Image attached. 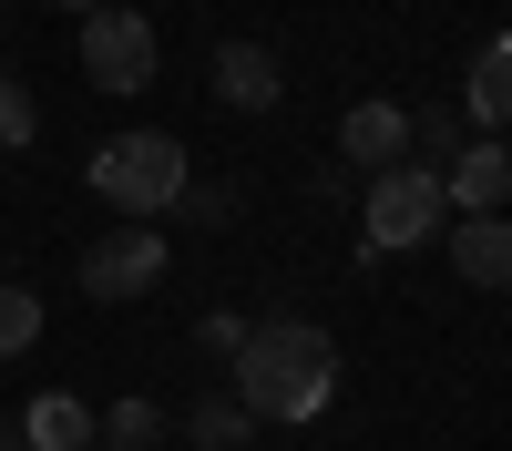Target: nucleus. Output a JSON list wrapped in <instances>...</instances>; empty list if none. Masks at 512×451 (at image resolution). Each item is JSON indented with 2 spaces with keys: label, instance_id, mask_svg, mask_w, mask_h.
<instances>
[{
  "label": "nucleus",
  "instance_id": "1",
  "mask_svg": "<svg viewBox=\"0 0 512 451\" xmlns=\"http://www.w3.org/2000/svg\"><path fill=\"white\" fill-rule=\"evenodd\" d=\"M236 400L256 421H318L338 400V339L308 318H256L236 349Z\"/></svg>",
  "mask_w": 512,
  "mask_h": 451
},
{
  "label": "nucleus",
  "instance_id": "2",
  "mask_svg": "<svg viewBox=\"0 0 512 451\" xmlns=\"http://www.w3.org/2000/svg\"><path fill=\"white\" fill-rule=\"evenodd\" d=\"M185 144L175 134H113L103 154H93V195L113 205V216H134V226H154V216H175L185 205Z\"/></svg>",
  "mask_w": 512,
  "mask_h": 451
},
{
  "label": "nucleus",
  "instance_id": "3",
  "mask_svg": "<svg viewBox=\"0 0 512 451\" xmlns=\"http://www.w3.org/2000/svg\"><path fill=\"white\" fill-rule=\"evenodd\" d=\"M359 226H369L379 257H390V246H431V236L451 226V195H441L431 164H379V175H369V205H359Z\"/></svg>",
  "mask_w": 512,
  "mask_h": 451
},
{
  "label": "nucleus",
  "instance_id": "4",
  "mask_svg": "<svg viewBox=\"0 0 512 451\" xmlns=\"http://www.w3.org/2000/svg\"><path fill=\"white\" fill-rule=\"evenodd\" d=\"M82 82H93V93H144L154 82V21L103 0V11L82 21Z\"/></svg>",
  "mask_w": 512,
  "mask_h": 451
},
{
  "label": "nucleus",
  "instance_id": "5",
  "mask_svg": "<svg viewBox=\"0 0 512 451\" xmlns=\"http://www.w3.org/2000/svg\"><path fill=\"white\" fill-rule=\"evenodd\" d=\"M154 277H164V226H123L103 246H82V298H103V308L144 298Z\"/></svg>",
  "mask_w": 512,
  "mask_h": 451
},
{
  "label": "nucleus",
  "instance_id": "6",
  "mask_svg": "<svg viewBox=\"0 0 512 451\" xmlns=\"http://www.w3.org/2000/svg\"><path fill=\"white\" fill-rule=\"evenodd\" d=\"M441 195H451V216H502V205H512V154H502V134H472V144H461V164L441 175Z\"/></svg>",
  "mask_w": 512,
  "mask_h": 451
},
{
  "label": "nucleus",
  "instance_id": "7",
  "mask_svg": "<svg viewBox=\"0 0 512 451\" xmlns=\"http://www.w3.org/2000/svg\"><path fill=\"white\" fill-rule=\"evenodd\" d=\"M451 267L472 287H512V216H451Z\"/></svg>",
  "mask_w": 512,
  "mask_h": 451
},
{
  "label": "nucleus",
  "instance_id": "8",
  "mask_svg": "<svg viewBox=\"0 0 512 451\" xmlns=\"http://www.w3.org/2000/svg\"><path fill=\"white\" fill-rule=\"evenodd\" d=\"M216 93H226L236 113H277L287 72H277V52H267V41H226V52H216Z\"/></svg>",
  "mask_w": 512,
  "mask_h": 451
},
{
  "label": "nucleus",
  "instance_id": "9",
  "mask_svg": "<svg viewBox=\"0 0 512 451\" xmlns=\"http://www.w3.org/2000/svg\"><path fill=\"white\" fill-rule=\"evenodd\" d=\"M338 144H349V164H410V103H349V123H338Z\"/></svg>",
  "mask_w": 512,
  "mask_h": 451
},
{
  "label": "nucleus",
  "instance_id": "10",
  "mask_svg": "<svg viewBox=\"0 0 512 451\" xmlns=\"http://www.w3.org/2000/svg\"><path fill=\"white\" fill-rule=\"evenodd\" d=\"M461 123H482V134H502V123H512V31L472 52V82H461Z\"/></svg>",
  "mask_w": 512,
  "mask_h": 451
},
{
  "label": "nucleus",
  "instance_id": "11",
  "mask_svg": "<svg viewBox=\"0 0 512 451\" xmlns=\"http://www.w3.org/2000/svg\"><path fill=\"white\" fill-rule=\"evenodd\" d=\"M93 431H103V421H93V410H82L72 390H41V400L21 410V441H31V451H82Z\"/></svg>",
  "mask_w": 512,
  "mask_h": 451
},
{
  "label": "nucleus",
  "instance_id": "12",
  "mask_svg": "<svg viewBox=\"0 0 512 451\" xmlns=\"http://www.w3.org/2000/svg\"><path fill=\"white\" fill-rule=\"evenodd\" d=\"M461 144H472V123L461 113H410V164H431V175H451Z\"/></svg>",
  "mask_w": 512,
  "mask_h": 451
},
{
  "label": "nucleus",
  "instance_id": "13",
  "mask_svg": "<svg viewBox=\"0 0 512 451\" xmlns=\"http://www.w3.org/2000/svg\"><path fill=\"white\" fill-rule=\"evenodd\" d=\"M246 421H256L246 400H205V410H185V441L195 451H246Z\"/></svg>",
  "mask_w": 512,
  "mask_h": 451
},
{
  "label": "nucleus",
  "instance_id": "14",
  "mask_svg": "<svg viewBox=\"0 0 512 451\" xmlns=\"http://www.w3.org/2000/svg\"><path fill=\"white\" fill-rule=\"evenodd\" d=\"M31 339H41V298H31L21 277H0V359H21Z\"/></svg>",
  "mask_w": 512,
  "mask_h": 451
},
{
  "label": "nucleus",
  "instance_id": "15",
  "mask_svg": "<svg viewBox=\"0 0 512 451\" xmlns=\"http://www.w3.org/2000/svg\"><path fill=\"white\" fill-rule=\"evenodd\" d=\"M103 431H113V451H154L164 410H154V400H113V410H103Z\"/></svg>",
  "mask_w": 512,
  "mask_h": 451
},
{
  "label": "nucleus",
  "instance_id": "16",
  "mask_svg": "<svg viewBox=\"0 0 512 451\" xmlns=\"http://www.w3.org/2000/svg\"><path fill=\"white\" fill-rule=\"evenodd\" d=\"M31 134H41V113H31V93H21V82L0 72V154H21Z\"/></svg>",
  "mask_w": 512,
  "mask_h": 451
},
{
  "label": "nucleus",
  "instance_id": "17",
  "mask_svg": "<svg viewBox=\"0 0 512 451\" xmlns=\"http://www.w3.org/2000/svg\"><path fill=\"white\" fill-rule=\"evenodd\" d=\"M185 216L195 226H226V185H185Z\"/></svg>",
  "mask_w": 512,
  "mask_h": 451
},
{
  "label": "nucleus",
  "instance_id": "18",
  "mask_svg": "<svg viewBox=\"0 0 512 451\" xmlns=\"http://www.w3.org/2000/svg\"><path fill=\"white\" fill-rule=\"evenodd\" d=\"M0 451H31V441H21V421H0Z\"/></svg>",
  "mask_w": 512,
  "mask_h": 451
},
{
  "label": "nucleus",
  "instance_id": "19",
  "mask_svg": "<svg viewBox=\"0 0 512 451\" xmlns=\"http://www.w3.org/2000/svg\"><path fill=\"white\" fill-rule=\"evenodd\" d=\"M62 11H72V21H93V11H103V0H62Z\"/></svg>",
  "mask_w": 512,
  "mask_h": 451
}]
</instances>
